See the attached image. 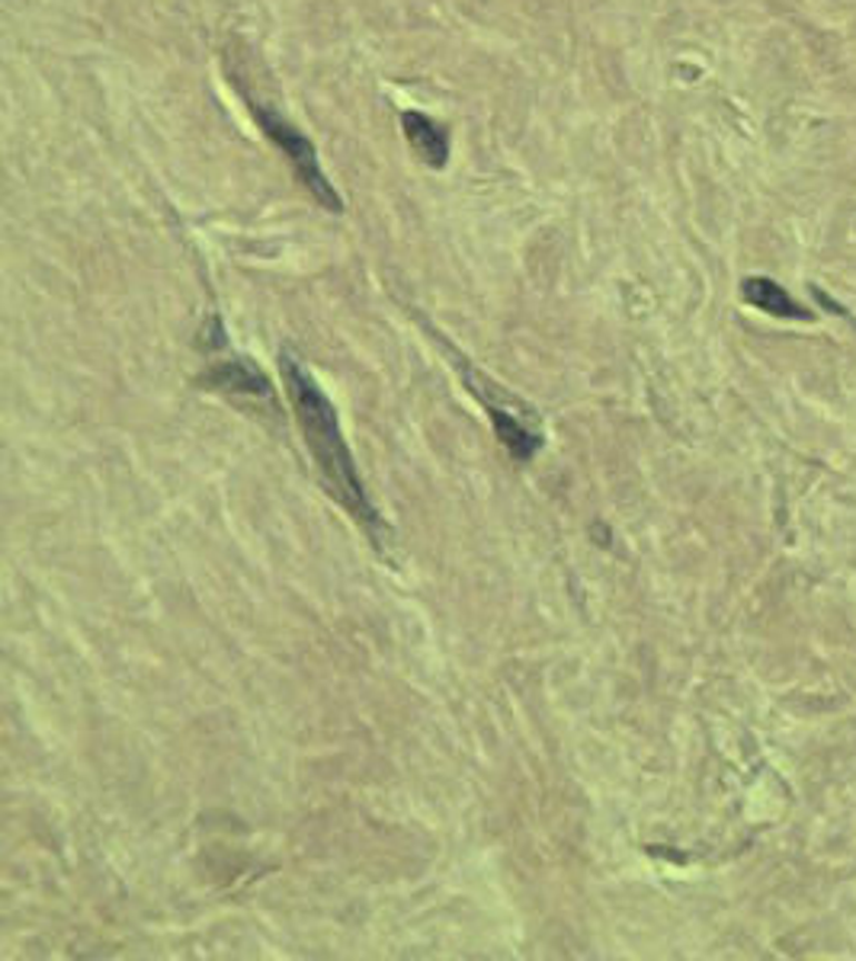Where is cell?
<instances>
[{"label":"cell","mask_w":856,"mask_h":961,"mask_svg":"<svg viewBox=\"0 0 856 961\" xmlns=\"http://www.w3.org/2000/svg\"><path fill=\"white\" fill-rule=\"evenodd\" d=\"M279 369H282V384H286L292 413H296V423L302 430V440L315 459L325 491L350 513V520L369 532V539L376 545H382L388 525L379 517V510L372 507V500L366 497L362 478H359L357 462L350 456V446L344 440L331 398L321 391V384L311 379V372L299 362V357H292V350L279 353Z\"/></svg>","instance_id":"1"},{"label":"cell","mask_w":856,"mask_h":961,"mask_svg":"<svg viewBox=\"0 0 856 961\" xmlns=\"http://www.w3.org/2000/svg\"><path fill=\"white\" fill-rule=\"evenodd\" d=\"M442 347L449 350L452 366L459 369L466 388L481 401V408L491 417L495 433H498V440L504 442V449H507L517 462H529V459L543 449V427H539L536 411H532L529 404H524L517 394H510L504 384L495 382L491 376H485L481 369H475L469 359L459 357L449 343H442Z\"/></svg>","instance_id":"2"},{"label":"cell","mask_w":856,"mask_h":961,"mask_svg":"<svg viewBox=\"0 0 856 961\" xmlns=\"http://www.w3.org/2000/svg\"><path fill=\"white\" fill-rule=\"evenodd\" d=\"M401 129H405V138H408V144H411V151H415L420 164L434 167V170L446 167V161H449V136H446L440 122H434L424 112H405L401 116Z\"/></svg>","instance_id":"4"},{"label":"cell","mask_w":856,"mask_h":961,"mask_svg":"<svg viewBox=\"0 0 856 961\" xmlns=\"http://www.w3.org/2000/svg\"><path fill=\"white\" fill-rule=\"evenodd\" d=\"M741 296H745V302L767 311V314H776V318H793V321H808L812 318L783 286H776L774 279H767V276H747L745 286H741Z\"/></svg>","instance_id":"6"},{"label":"cell","mask_w":856,"mask_h":961,"mask_svg":"<svg viewBox=\"0 0 856 961\" xmlns=\"http://www.w3.org/2000/svg\"><path fill=\"white\" fill-rule=\"evenodd\" d=\"M250 112H253L257 126L263 129V136L270 138L279 151L289 158V164H292V170H296V177L302 180L305 190L318 199V206H325L328 212H340L344 202H340V196H337V190H334V183L325 177V170H321V164H318V151H315V144H311V141H308V138H305L302 132L289 122V119H282L277 110H270L267 103H250Z\"/></svg>","instance_id":"3"},{"label":"cell","mask_w":856,"mask_h":961,"mask_svg":"<svg viewBox=\"0 0 856 961\" xmlns=\"http://www.w3.org/2000/svg\"><path fill=\"white\" fill-rule=\"evenodd\" d=\"M206 384L209 388H219V391H228V394H250V398H273L270 391V382L260 369H253L248 359H225L219 362L209 376H206Z\"/></svg>","instance_id":"5"}]
</instances>
